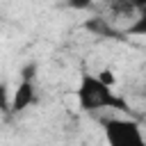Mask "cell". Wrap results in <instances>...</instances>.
<instances>
[{
	"mask_svg": "<svg viewBox=\"0 0 146 146\" xmlns=\"http://www.w3.org/2000/svg\"><path fill=\"white\" fill-rule=\"evenodd\" d=\"M78 105L84 112H98V110H119L130 114V105L112 91V87L103 84L96 75L82 73L78 84Z\"/></svg>",
	"mask_w": 146,
	"mask_h": 146,
	"instance_id": "6da1fadb",
	"label": "cell"
},
{
	"mask_svg": "<svg viewBox=\"0 0 146 146\" xmlns=\"http://www.w3.org/2000/svg\"><path fill=\"white\" fill-rule=\"evenodd\" d=\"M100 123H103V130H105L107 146H146L139 121L110 116V119H103Z\"/></svg>",
	"mask_w": 146,
	"mask_h": 146,
	"instance_id": "7a4b0ae2",
	"label": "cell"
},
{
	"mask_svg": "<svg viewBox=\"0 0 146 146\" xmlns=\"http://www.w3.org/2000/svg\"><path fill=\"white\" fill-rule=\"evenodd\" d=\"M34 100H36V87H34V82H30V80H21L18 87L11 91L9 114H18V112L27 110Z\"/></svg>",
	"mask_w": 146,
	"mask_h": 146,
	"instance_id": "3957f363",
	"label": "cell"
},
{
	"mask_svg": "<svg viewBox=\"0 0 146 146\" xmlns=\"http://www.w3.org/2000/svg\"><path fill=\"white\" fill-rule=\"evenodd\" d=\"M84 27H87L91 34H96V36L121 39V32H119V30H114V27L110 25V21H107V18H103V16H94V18H89V21L84 23Z\"/></svg>",
	"mask_w": 146,
	"mask_h": 146,
	"instance_id": "277c9868",
	"label": "cell"
},
{
	"mask_svg": "<svg viewBox=\"0 0 146 146\" xmlns=\"http://www.w3.org/2000/svg\"><path fill=\"white\" fill-rule=\"evenodd\" d=\"M36 71H39V64H36V62H27V64L21 68V80H30V82H34Z\"/></svg>",
	"mask_w": 146,
	"mask_h": 146,
	"instance_id": "5b68a950",
	"label": "cell"
},
{
	"mask_svg": "<svg viewBox=\"0 0 146 146\" xmlns=\"http://www.w3.org/2000/svg\"><path fill=\"white\" fill-rule=\"evenodd\" d=\"M9 100H11V96H9L7 82H0V112L9 114Z\"/></svg>",
	"mask_w": 146,
	"mask_h": 146,
	"instance_id": "8992f818",
	"label": "cell"
},
{
	"mask_svg": "<svg viewBox=\"0 0 146 146\" xmlns=\"http://www.w3.org/2000/svg\"><path fill=\"white\" fill-rule=\"evenodd\" d=\"M128 34H146V16L144 14H139L137 23L132 27H128Z\"/></svg>",
	"mask_w": 146,
	"mask_h": 146,
	"instance_id": "52a82bcc",
	"label": "cell"
},
{
	"mask_svg": "<svg viewBox=\"0 0 146 146\" xmlns=\"http://www.w3.org/2000/svg\"><path fill=\"white\" fill-rule=\"evenodd\" d=\"M96 78H98L103 84H107V87H114V84H116V78H114V73H112V71H107V68H103V71H100Z\"/></svg>",
	"mask_w": 146,
	"mask_h": 146,
	"instance_id": "ba28073f",
	"label": "cell"
},
{
	"mask_svg": "<svg viewBox=\"0 0 146 146\" xmlns=\"http://www.w3.org/2000/svg\"><path fill=\"white\" fill-rule=\"evenodd\" d=\"M91 2L94 0H68V7L71 9H78V11H84V9L91 7Z\"/></svg>",
	"mask_w": 146,
	"mask_h": 146,
	"instance_id": "9c48e42d",
	"label": "cell"
}]
</instances>
